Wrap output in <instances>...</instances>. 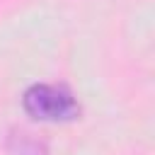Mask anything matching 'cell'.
Returning <instances> with one entry per match:
<instances>
[{"mask_svg": "<svg viewBox=\"0 0 155 155\" xmlns=\"http://www.w3.org/2000/svg\"><path fill=\"white\" fill-rule=\"evenodd\" d=\"M24 109L41 121H68L78 116V102L63 85H31L24 97Z\"/></svg>", "mask_w": 155, "mask_h": 155, "instance_id": "cell-1", "label": "cell"}]
</instances>
